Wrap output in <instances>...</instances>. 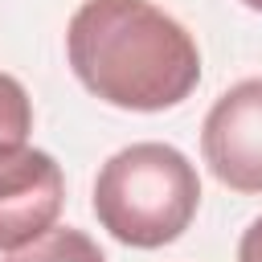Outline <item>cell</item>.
<instances>
[{
  "mask_svg": "<svg viewBox=\"0 0 262 262\" xmlns=\"http://www.w3.org/2000/svg\"><path fill=\"white\" fill-rule=\"evenodd\" d=\"M246 8H254V12H262V0H242Z\"/></svg>",
  "mask_w": 262,
  "mask_h": 262,
  "instance_id": "ba28073f",
  "label": "cell"
},
{
  "mask_svg": "<svg viewBox=\"0 0 262 262\" xmlns=\"http://www.w3.org/2000/svg\"><path fill=\"white\" fill-rule=\"evenodd\" d=\"M33 131V98L29 90L0 70V147H20Z\"/></svg>",
  "mask_w": 262,
  "mask_h": 262,
  "instance_id": "8992f818",
  "label": "cell"
},
{
  "mask_svg": "<svg viewBox=\"0 0 262 262\" xmlns=\"http://www.w3.org/2000/svg\"><path fill=\"white\" fill-rule=\"evenodd\" d=\"M4 262H106L98 242L86 237L82 229H70V225H53L49 233H41L37 242L4 254Z\"/></svg>",
  "mask_w": 262,
  "mask_h": 262,
  "instance_id": "5b68a950",
  "label": "cell"
},
{
  "mask_svg": "<svg viewBox=\"0 0 262 262\" xmlns=\"http://www.w3.org/2000/svg\"><path fill=\"white\" fill-rule=\"evenodd\" d=\"M201 205V176L192 160L172 143H131L115 151L94 180V217L98 225L131 246L160 250L176 242Z\"/></svg>",
  "mask_w": 262,
  "mask_h": 262,
  "instance_id": "7a4b0ae2",
  "label": "cell"
},
{
  "mask_svg": "<svg viewBox=\"0 0 262 262\" xmlns=\"http://www.w3.org/2000/svg\"><path fill=\"white\" fill-rule=\"evenodd\" d=\"M74 78L119 111L180 106L201 82L192 33L151 0H82L66 25Z\"/></svg>",
  "mask_w": 262,
  "mask_h": 262,
  "instance_id": "6da1fadb",
  "label": "cell"
},
{
  "mask_svg": "<svg viewBox=\"0 0 262 262\" xmlns=\"http://www.w3.org/2000/svg\"><path fill=\"white\" fill-rule=\"evenodd\" d=\"M201 156L233 192H262V78L229 86L205 115Z\"/></svg>",
  "mask_w": 262,
  "mask_h": 262,
  "instance_id": "277c9868",
  "label": "cell"
},
{
  "mask_svg": "<svg viewBox=\"0 0 262 262\" xmlns=\"http://www.w3.org/2000/svg\"><path fill=\"white\" fill-rule=\"evenodd\" d=\"M66 205V180L41 147H0V254L49 233Z\"/></svg>",
  "mask_w": 262,
  "mask_h": 262,
  "instance_id": "3957f363",
  "label": "cell"
},
{
  "mask_svg": "<svg viewBox=\"0 0 262 262\" xmlns=\"http://www.w3.org/2000/svg\"><path fill=\"white\" fill-rule=\"evenodd\" d=\"M237 262H262V217L250 221V229L237 242Z\"/></svg>",
  "mask_w": 262,
  "mask_h": 262,
  "instance_id": "52a82bcc",
  "label": "cell"
}]
</instances>
